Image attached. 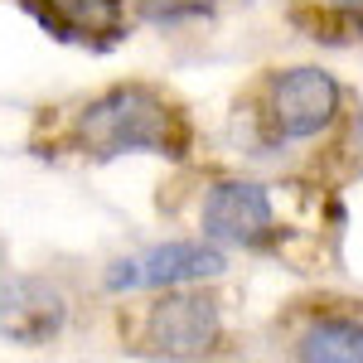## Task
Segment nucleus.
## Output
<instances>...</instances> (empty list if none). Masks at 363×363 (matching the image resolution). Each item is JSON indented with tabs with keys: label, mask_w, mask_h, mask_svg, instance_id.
Instances as JSON below:
<instances>
[{
	"label": "nucleus",
	"mask_w": 363,
	"mask_h": 363,
	"mask_svg": "<svg viewBox=\"0 0 363 363\" xmlns=\"http://www.w3.org/2000/svg\"><path fill=\"white\" fill-rule=\"evenodd\" d=\"M194 116L160 83L121 78L49 116V150L39 155H78V160H121V155H160L189 160Z\"/></svg>",
	"instance_id": "obj_1"
},
{
	"label": "nucleus",
	"mask_w": 363,
	"mask_h": 363,
	"mask_svg": "<svg viewBox=\"0 0 363 363\" xmlns=\"http://www.w3.org/2000/svg\"><path fill=\"white\" fill-rule=\"evenodd\" d=\"M238 112L247 116V140L267 155H325L354 131L349 87L320 63L267 68Z\"/></svg>",
	"instance_id": "obj_2"
},
{
	"label": "nucleus",
	"mask_w": 363,
	"mask_h": 363,
	"mask_svg": "<svg viewBox=\"0 0 363 363\" xmlns=\"http://www.w3.org/2000/svg\"><path fill=\"white\" fill-rule=\"evenodd\" d=\"M223 344H228L223 301L203 286L150 291V301L126 325V349L140 359H169V363L218 359Z\"/></svg>",
	"instance_id": "obj_3"
},
{
	"label": "nucleus",
	"mask_w": 363,
	"mask_h": 363,
	"mask_svg": "<svg viewBox=\"0 0 363 363\" xmlns=\"http://www.w3.org/2000/svg\"><path fill=\"white\" fill-rule=\"evenodd\" d=\"M199 238L223 252H272L281 242L272 189L247 174H213L199 194Z\"/></svg>",
	"instance_id": "obj_4"
},
{
	"label": "nucleus",
	"mask_w": 363,
	"mask_h": 363,
	"mask_svg": "<svg viewBox=\"0 0 363 363\" xmlns=\"http://www.w3.org/2000/svg\"><path fill=\"white\" fill-rule=\"evenodd\" d=\"M228 277V252L208 238H169L145 252L116 257L102 272L107 296H131V291H169V286H213Z\"/></svg>",
	"instance_id": "obj_5"
},
{
	"label": "nucleus",
	"mask_w": 363,
	"mask_h": 363,
	"mask_svg": "<svg viewBox=\"0 0 363 363\" xmlns=\"http://www.w3.org/2000/svg\"><path fill=\"white\" fill-rule=\"evenodd\" d=\"M286 354L301 363H363L359 301H296L286 320Z\"/></svg>",
	"instance_id": "obj_6"
},
{
	"label": "nucleus",
	"mask_w": 363,
	"mask_h": 363,
	"mask_svg": "<svg viewBox=\"0 0 363 363\" xmlns=\"http://www.w3.org/2000/svg\"><path fill=\"white\" fill-rule=\"evenodd\" d=\"M25 10L68 44H116L126 34V0H25Z\"/></svg>",
	"instance_id": "obj_7"
},
{
	"label": "nucleus",
	"mask_w": 363,
	"mask_h": 363,
	"mask_svg": "<svg viewBox=\"0 0 363 363\" xmlns=\"http://www.w3.org/2000/svg\"><path fill=\"white\" fill-rule=\"evenodd\" d=\"M63 320H68V306L49 281L20 277L0 296V335H10L15 344H44L63 330Z\"/></svg>",
	"instance_id": "obj_8"
},
{
	"label": "nucleus",
	"mask_w": 363,
	"mask_h": 363,
	"mask_svg": "<svg viewBox=\"0 0 363 363\" xmlns=\"http://www.w3.org/2000/svg\"><path fill=\"white\" fill-rule=\"evenodd\" d=\"M291 20L310 39L354 44V39H363V0H291Z\"/></svg>",
	"instance_id": "obj_9"
},
{
	"label": "nucleus",
	"mask_w": 363,
	"mask_h": 363,
	"mask_svg": "<svg viewBox=\"0 0 363 363\" xmlns=\"http://www.w3.org/2000/svg\"><path fill=\"white\" fill-rule=\"evenodd\" d=\"M218 0H126V15H136L140 25L155 29H179L194 25V20H208Z\"/></svg>",
	"instance_id": "obj_10"
}]
</instances>
